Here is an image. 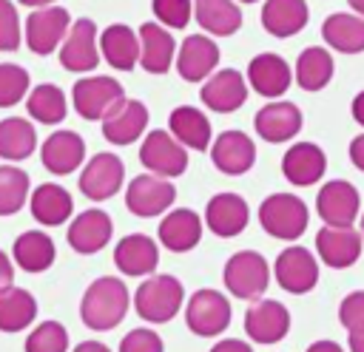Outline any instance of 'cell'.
<instances>
[{
  "label": "cell",
  "mask_w": 364,
  "mask_h": 352,
  "mask_svg": "<svg viewBox=\"0 0 364 352\" xmlns=\"http://www.w3.org/2000/svg\"><path fill=\"white\" fill-rule=\"evenodd\" d=\"M37 150V128L23 116L0 119V159L23 162Z\"/></svg>",
  "instance_id": "38"
},
{
  "label": "cell",
  "mask_w": 364,
  "mask_h": 352,
  "mask_svg": "<svg viewBox=\"0 0 364 352\" xmlns=\"http://www.w3.org/2000/svg\"><path fill=\"white\" fill-rule=\"evenodd\" d=\"M327 170V156L316 142H296L282 156V173L290 185L307 187L316 185Z\"/></svg>",
  "instance_id": "26"
},
{
  "label": "cell",
  "mask_w": 364,
  "mask_h": 352,
  "mask_svg": "<svg viewBox=\"0 0 364 352\" xmlns=\"http://www.w3.org/2000/svg\"><path fill=\"white\" fill-rule=\"evenodd\" d=\"M347 3H350V9H353L355 14H361V17H364V0H347Z\"/></svg>",
  "instance_id": "55"
},
{
  "label": "cell",
  "mask_w": 364,
  "mask_h": 352,
  "mask_svg": "<svg viewBox=\"0 0 364 352\" xmlns=\"http://www.w3.org/2000/svg\"><path fill=\"white\" fill-rule=\"evenodd\" d=\"M210 162L228 176H242L256 165V145L245 131H222L210 145Z\"/></svg>",
  "instance_id": "19"
},
{
  "label": "cell",
  "mask_w": 364,
  "mask_h": 352,
  "mask_svg": "<svg viewBox=\"0 0 364 352\" xmlns=\"http://www.w3.org/2000/svg\"><path fill=\"white\" fill-rule=\"evenodd\" d=\"M310 221L307 204L293 193H270L259 204V224L279 241H296L304 236Z\"/></svg>",
  "instance_id": "3"
},
{
  "label": "cell",
  "mask_w": 364,
  "mask_h": 352,
  "mask_svg": "<svg viewBox=\"0 0 364 352\" xmlns=\"http://www.w3.org/2000/svg\"><path fill=\"white\" fill-rule=\"evenodd\" d=\"M176 74L185 82H205L219 65V45L210 34H191L176 51Z\"/></svg>",
  "instance_id": "16"
},
{
  "label": "cell",
  "mask_w": 364,
  "mask_h": 352,
  "mask_svg": "<svg viewBox=\"0 0 364 352\" xmlns=\"http://www.w3.org/2000/svg\"><path fill=\"white\" fill-rule=\"evenodd\" d=\"M17 3H23V6H31V9H43V6H54L57 0H17Z\"/></svg>",
  "instance_id": "54"
},
{
  "label": "cell",
  "mask_w": 364,
  "mask_h": 352,
  "mask_svg": "<svg viewBox=\"0 0 364 352\" xmlns=\"http://www.w3.org/2000/svg\"><path fill=\"white\" fill-rule=\"evenodd\" d=\"M11 284H14V264H11L9 253L0 250V290H6Z\"/></svg>",
  "instance_id": "48"
},
{
  "label": "cell",
  "mask_w": 364,
  "mask_h": 352,
  "mask_svg": "<svg viewBox=\"0 0 364 352\" xmlns=\"http://www.w3.org/2000/svg\"><path fill=\"white\" fill-rule=\"evenodd\" d=\"M23 40L20 14L11 0H0V51H17Z\"/></svg>",
  "instance_id": "44"
},
{
  "label": "cell",
  "mask_w": 364,
  "mask_h": 352,
  "mask_svg": "<svg viewBox=\"0 0 364 352\" xmlns=\"http://www.w3.org/2000/svg\"><path fill=\"white\" fill-rule=\"evenodd\" d=\"M151 9L165 28H185L193 17V0H151Z\"/></svg>",
  "instance_id": "43"
},
{
  "label": "cell",
  "mask_w": 364,
  "mask_h": 352,
  "mask_svg": "<svg viewBox=\"0 0 364 352\" xmlns=\"http://www.w3.org/2000/svg\"><path fill=\"white\" fill-rule=\"evenodd\" d=\"M347 346L350 352H364V326H355L347 332Z\"/></svg>",
  "instance_id": "50"
},
{
  "label": "cell",
  "mask_w": 364,
  "mask_h": 352,
  "mask_svg": "<svg viewBox=\"0 0 364 352\" xmlns=\"http://www.w3.org/2000/svg\"><path fill=\"white\" fill-rule=\"evenodd\" d=\"M185 304V290L176 275L154 273L134 292V309L148 324H168Z\"/></svg>",
  "instance_id": "2"
},
{
  "label": "cell",
  "mask_w": 364,
  "mask_h": 352,
  "mask_svg": "<svg viewBox=\"0 0 364 352\" xmlns=\"http://www.w3.org/2000/svg\"><path fill=\"white\" fill-rule=\"evenodd\" d=\"M82 159H85V142L77 131H54L40 148V162L54 176L74 173L82 165Z\"/></svg>",
  "instance_id": "25"
},
{
  "label": "cell",
  "mask_w": 364,
  "mask_h": 352,
  "mask_svg": "<svg viewBox=\"0 0 364 352\" xmlns=\"http://www.w3.org/2000/svg\"><path fill=\"white\" fill-rule=\"evenodd\" d=\"M37 298L23 287L0 290V332H23L34 324Z\"/></svg>",
  "instance_id": "37"
},
{
  "label": "cell",
  "mask_w": 364,
  "mask_h": 352,
  "mask_svg": "<svg viewBox=\"0 0 364 352\" xmlns=\"http://www.w3.org/2000/svg\"><path fill=\"white\" fill-rule=\"evenodd\" d=\"M125 179V165L117 153L102 150L97 156H91L85 162V167L80 170V193L91 202H108L119 193Z\"/></svg>",
  "instance_id": "12"
},
{
  "label": "cell",
  "mask_w": 364,
  "mask_h": 352,
  "mask_svg": "<svg viewBox=\"0 0 364 352\" xmlns=\"http://www.w3.org/2000/svg\"><path fill=\"white\" fill-rule=\"evenodd\" d=\"M26 352H68V329L60 321L37 324L23 343Z\"/></svg>",
  "instance_id": "41"
},
{
  "label": "cell",
  "mask_w": 364,
  "mask_h": 352,
  "mask_svg": "<svg viewBox=\"0 0 364 352\" xmlns=\"http://www.w3.org/2000/svg\"><path fill=\"white\" fill-rule=\"evenodd\" d=\"M31 196V182L26 170L14 167L11 162L0 165V216H14Z\"/></svg>",
  "instance_id": "40"
},
{
  "label": "cell",
  "mask_w": 364,
  "mask_h": 352,
  "mask_svg": "<svg viewBox=\"0 0 364 352\" xmlns=\"http://www.w3.org/2000/svg\"><path fill=\"white\" fill-rule=\"evenodd\" d=\"M68 28H71V14L63 6H43V9H31V14L26 17L23 37L28 51L48 57L63 45Z\"/></svg>",
  "instance_id": "7"
},
{
  "label": "cell",
  "mask_w": 364,
  "mask_h": 352,
  "mask_svg": "<svg viewBox=\"0 0 364 352\" xmlns=\"http://www.w3.org/2000/svg\"><path fill=\"white\" fill-rule=\"evenodd\" d=\"M31 91L28 71L17 62H0V108H11L23 102Z\"/></svg>",
  "instance_id": "42"
},
{
  "label": "cell",
  "mask_w": 364,
  "mask_h": 352,
  "mask_svg": "<svg viewBox=\"0 0 364 352\" xmlns=\"http://www.w3.org/2000/svg\"><path fill=\"white\" fill-rule=\"evenodd\" d=\"M338 321L347 332L355 326H364V290L344 295V301L338 304Z\"/></svg>",
  "instance_id": "46"
},
{
  "label": "cell",
  "mask_w": 364,
  "mask_h": 352,
  "mask_svg": "<svg viewBox=\"0 0 364 352\" xmlns=\"http://www.w3.org/2000/svg\"><path fill=\"white\" fill-rule=\"evenodd\" d=\"M222 281L230 295H236L242 301H256L264 295V290L270 284V264L256 250H239L228 258V264L222 270Z\"/></svg>",
  "instance_id": "4"
},
{
  "label": "cell",
  "mask_w": 364,
  "mask_h": 352,
  "mask_svg": "<svg viewBox=\"0 0 364 352\" xmlns=\"http://www.w3.org/2000/svg\"><path fill=\"white\" fill-rule=\"evenodd\" d=\"M202 224L205 219H199L191 207H173L162 216L156 236L171 253H188L202 241Z\"/></svg>",
  "instance_id": "27"
},
{
  "label": "cell",
  "mask_w": 364,
  "mask_h": 352,
  "mask_svg": "<svg viewBox=\"0 0 364 352\" xmlns=\"http://www.w3.org/2000/svg\"><path fill=\"white\" fill-rule=\"evenodd\" d=\"M100 54L117 71H134L139 65V34L125 23H111L100 34Z\"/></svg>",
  "instance_id": "29"
},
{
  "label": "cell",
  "mask_w": 364,
  "mask_h": 352,
  "mask_svg": "<svg viewBox=\"0 0 364 352\" xmlns=\"http://www.w3.org/2000/svg\"><path fill=\"white\" fill-rule=\"evenodd\" d=\"M321 37L333 51L361 54L364 51V17L350 11H336L321 23Z\"/></svg>",
  "instance_id": "33"
},
{
  "label": "cell",
  "mask_w": 364,
  "mask_h": 352,
  "mask_svg": "<svg viewBox=\"0 0 364 352\" xmlns=\"http://www.w3.org/2000/svg\"><path fill=\"white\" fill-rule=\"evenodd\" d=\"M307 352H344V349H341L336 341H324V338H321V341H313V343L307 346Z\"/></svg>",
  "instance_id": "52"
},
{
  "label": "cell",
  "mask_w": 364,
  "mask_h": 352,
  "mask_svg": "<svg viewBox=\"0 0 364 352\" xmlns=\"http://www.w3.org/2000/svg\"><path fill=\"white\" fill-rule=\"evenodd\" d=\"M247 85L267 99H279L293 85V71L284 62V57L262 51L247 62Z\"/></svg>",
  "instance_id": "23"
},
{
  "label": "cell",
  "mask_w": 364,
  "mask_h": 352,
  "mask_svg": "<svg viewBox=\"0 0 364 352\" xmlns=\"http://www.w3.org/2000/svg\"><path fill=\"white\" fill-rule=\"evenodd\" d=\"M310 20L307 0H264L262 6V28L270 37H293Z\"/></svg>",
  "instance_id": "30"
},
{
  "label": "cell",
  "mask_w": 364,
  "mask_h": 352,
  "mask_svg": "<svg viewBox=\"0 0 364 352\" xmlns=\"http://www.w3.org/2000/svg\"><path fill=\"white\" fill-rule=\"evenodd\" d=\"M100 31L91 17H80L71 23L63 45H60V65L74 74L94 71L100 65Z\"/></svg>",
  "instance_id": "10"
},
{
  "label": "cell",
  "mask_w": 364,
  "mask_h": 352,
  "mask_svg": "<svg viewBox=\"0 0 364 352\" xmlns=\"http://www.w3.org/2000/svg\"><path fill=\"white\" fill-rule=\"evenodd\" d=\"M350 114H353V119L364 128V91H358L355 97H353V105H350Z\"/></svg>",
  "instance_id": "51"
},
{
  "label": "cell",
  "mask_w": 364,
  "mask_h": 352,
  "mask_svg": "<svg viewBox=\"0 0 364 352\" xmlns=\"http://www.w3.org/2000/svg\"><path fill=\"white\" fill-rule=\"evenodd\" d=\"M176 199V187L171 179L156 173H139L125 187V207L139 219L165 216Z\"/></svg>",
  "instance_id": "9"
},
{
  "label": "cell",
  "mask_w": 364,
  "mask_h": 352,
  "mask_svg": "<svg viewBox=\"0 0 364 352\" xmlns=\"http://www.w3.org/2000/svg\"><path fill=\"white\" fill-rule=\"evenodd\" d=\"M26 111L40 125H60L65 119V114H68V102H65V94L60 91V85L40 82V85H34L28 91Z\"/></svg>",
  "instance_id": "39"
},
{
  "label": "cell",
  "mask_w": 364,
  "mask_h": 352,
  "mask_svg": "<svg viewBox=\"0 0 364 352\" xmlns=\"http://www.w3.org/2000/svg\"><path fill=\"white\" fill-rule=\"evenodd\" d=\"M347 153H350V162L364 173V133H358V136H353V142H350V148H347Z\"/></svg>",
  "instance_id": "49"
},
{
  "label": "cell",
  "mask_w": 364,
  "mask_h": 352,
  "mask_svg": "<svg viewBox=\"0 0 364 352\" xmlns=\"http://www.w3.org/2000/svg\"><path fill=\"white\" fill-rule=\"evenodd\" d=\"M230 301L219 290H196L185 301V324L199 338H216L230 326Z\"/></svg>",
  "instance_id": "5"
},
{
  "label": "cell",
  "mask_w": 364,
  "mask_h": 352,
  "mask_svg": "<svg viewBox=\"0 0 364 352\" xmlns=\"http://www.w3.org/2000/svg\"><path fill=\"white\" fill-rule=\"evenodd\" d=\"M210 352H253V349H250V343H245L239 338H222L210 346Z\"/></svg>",
  "instance_id": "47"
},
{
  "label": "cell",
  "mask_w": 364,
  "mask_h": 352,
  "mask_svg": "<svg viewBox=\"0 0 364 352\" xmlns=\"http://www.w3.org/2000/svg\"><path fill=\"white\" fill-rule=\"evenodd\" d=\"M168 131L188 148V150H208L213 145V131H210V119L205 116V111L193 108V105H176L168 116Z\"/></svg>",
  "instance_id": "31"
},
{
  "label": "cell",
  "mask_w": 364,
  "mask_h": 352,
  "mask_svg": "<svg viewBox=\"0 0 364 352\" xmlns=\"http://www.w3.org/2000/svg\"><path fill=\"white\" fill-rule=\"evenodd\" d=\"M236 3H259V0H236Z\"/></svg>",
  "instance_id": "57"
},
{
  "label": "cell",
  "mask_w": 364,
  "mask_h": 352,
  "mask_svg": "<svg viewBox=\"0 0 364 352\" xmlns=\"http://www.w3.org/2000/svg\"><path fill=\"white\" fill-rule=\"evenodd\" d=\"M193 17L199 28L210 37H230L242 26V11L236 0H193Z\"/></svg>",
  "instance_id": "34"
},
{
  "label": "cell",
  "mask_w": 364,
  "mask_h": 352,
  "mask_svg": "<svg viewBox=\"0 0 364 352\" xmlns=\"http://www.w3.org/2000/svg\"><path fill=\"white\" fill-rule=\"evenodd\" d=\"M148 108L139 99H119L102 119V136L111 145H131L148 131Z\"/></svg>",
  "instance_id": "20"
},
{
  "label": "cell",
  "mask_w": 364,
  "mask_h": 352,
  "mask_svg": "<svg viewBox=\"0 0 364 352\" xmlns=\"http://www.w3.org/2000/svg\"><path fill=\"white\" fill-rule=\"evenodd\" d=\"M316 213L324 224L333 227H353L361 213V196L347 179H330L321 185L316 196Z\"/></svg>",
  "instance_id": "13"
},
{
  "label": "cell",
  "mask_w": 364,
  "mask_h": 352,
  "mask_svg": "<svg viewBox=\"0 0 364 352\" xmlns=\"http://www.w3.org/2000/svg\"><path fill=\"white\" fill-rule=\"evenodd\" d=\"M114 264L122 275H154L159 264V247L148 233H128L114 247Z\"/></svg>",
  "instance_id": "22"
},
{
  "label": "cell",
  "mask_w": 364,
  "mask_h": 352,
  "mask_svg": "<svg viewBox=\"0 0 364 352\" xmlns=\"http://www.w3.org/2000/svg\"><path fill=\"white\" fill-rule=\"evenodd\" d=\"M250 207L239 193H216L205 204V224L219 238H233L247 227Z\"/></svg>",
  "instance_id": "24"
},
{
  "label": "cell",
  "mask_w": 364,
  "mask_h": 352,
  "mask_svg": "<svg viewBox=\"0 0 364 352\" xmlns=\"http://www.w3.org/2000/svg\"><path fill=\"white\" fill-rule=\"evenodd\" d=\"M139 162L148 173L176 179L188 170V148L171 131H148L139 142Z\"/></svg>",
  "instance_id": "6"
},
{
  "label": "cell",
  "mask_w": 364,
  "mask_h": 352,
  "mask_svg": "<svg viewBox=\"0 0 364 352\" xmlns=\"http://www.w3.org/2000/svg\"><path fill=\"white\" fill-rule=\"evenodd\" d=\"M71 352H111L105 343H100V341H80Z\"/></svg>",
  "instance_id": "53"
},
{
  "label": "cell",
  "mask_w": 364,
  "mask_h": 352,
  "mask_svg": "<svg viewBox=\"0 0 364 352\" xmlns=\"http://www.w3.org/2000/svg\"><path fill=\"white\" fill-rule=\"evenodd\" d=\"M361 236H364V213H361Z\"/></svg>",
  "instance_id": "56"
},
{
  "label": "cell",
  "mask_w": 364,
  "mask_h": 352,
  "mask_svg": "<svg viewBox=\"0 0 364 352\" xmlns=\"http://www.w3.org/2000/svg\"><path fill=\"white\" fill-rule=\"evenodd\" d=\"M253 128L270 145L287 142L301 131V111H299V105H293L287 99H273L256 111Z\"/></svg>",
  "instance_id": "21"
},
{
  "label": "cell",
  "mask_w": 364,
  "mask_h": 352,
  "mask_svg": "<svg viewBox=\"0 0 364 352\" xmlns=\"http://www.w3.org/2000/svg\"><path fill=\"white\" fill-rule=\"evenodd\" d=\"M139 65L148 74H165L171 62H176V40L171 28L162 23H142L139 26Z\"/></svg>",
  "instance_id": "28"
},
{
  "label": "cell",
  "mask_w": 364,
  "mask_h": 352,
  "mask_svg": "<svg viewBox=\"0 0 364 352\" xmlns=\"http://www.w3.org/2000/svg\"><path fill=\"white\" fill-rule=\"evenodd\" d=\"M122 85L114 77H102V74H91L74 82L71 88V105L74 111L88 119V122H102L108 116V111L122 99Z\"/></svg>",
  "instance_id": "8"
},
{
  "label": "cell",
  "mask_w": 364,
  "mask_h": 352,
  "mask_svg": "<svg viewBox=\"0 0 364 352\" xmlns=\"http://www.w3.org/2000/svg\"><path fill=\"white\" fill-rule=\"evenodd\" d=\"M14 264H20L26 273H46L54 264V241L48 233L43 230H26L17 236L14 247H11Z\"/></svg>",
  "instance_id": "36"
},
{
  "label": "cell",
  "mask_w": 364,
  "mask_h": 352,
  "mask_svg": "<svg viewBox=\"0 0 364 352\" xmlns=\"http://www.w3.org/2000/svg\"><path fill=\"white\" fill-rule=\"evenodd\" d=\"M333 71H336L333 54L327 48H321V45H310V48H304L299 54L296 68H293V79L299 82L301 91L313 94V91L327 88V82L333 79Z\"/></svg>",
  "instance_id": "35"
},
{
  "label": "cell",
  "mask_w": 364,
  "mask_h": 352,
  "mask_svg": "<svg viewBox=\"0 0 364 352\" xmlns=\"http://www.w3.org/2000/svg\"><path fill=\"white\" fill-rule=\"evenodd\" d=\"M290 329V312L284 304L273 298H256L250 301L245 312V332L253 343H279Z\"/></svg>",
  "instance_id": "14"
},
{
  "label": "cell",
  "mask_w": 364,
  "mask_h": 352,
  "mask_svg": "<svg viewBox=\"0 0 364 352\" xmlns=\"http://www.w3.org/2000/svg\"><path fill=\"white\" fill-rule=\"evenodd\" d=\"M247 88V77H242L236 68H219L202 82L199 99L216 114H233L245 105Z\"/></svg>",
  "instance_id": "17"
},
{
  "label": "cell",
  "mask_w": 364,
  "mask_h": 352,
  "mask_svg": "<svg viewBox=\"0 0 364 352\" xmlns=\"http://www.w3.org/2000/svg\"><path fill=\"white\" fill-rule=\"evenodd\" d=\"M119 352H165V343H162L159 332H154L148 326H136V329L125 332V338L119 341Z\"/></svg>",
  "instance_id": "45"
},
{
  "label": "cell",
  "mask_w": 364,
  "mask_h": 352,
  "mask_svg": "<svg viewBox=\"0 0 364 352\" xmlns=\"http://www.w3.org/2000/svg\"><path fill=\"white\" fill-rule=\"evenodd\" d=\"M364 247V236L361 230L353 227H333L324 224L316 233V253L321 258V264H327L330 270H347L358 261Z\"/></svg>",
  "instance_id": "15"
},
{
  "label": "cell",
  "mask_w": 364,
  "mask_h": 352,
  "mask_svg": "<svg viewBox=\"0 0 364 352\" xmlns=\"http://www.w3.org/2000/svg\"><path fill=\"white\" fill-rule=\"evenodd\" d=\"M273 278L284 292L304 295L318 284V261L307 247L290 244L276 255Z\"/></svg>",
  "instance_id": "11"
},
{
  "label": "cell",
  "mask_w": 364,
  "mask_h": 352,
  "mask_svg": "<svg viewBox=\"0 0 364 352\" xmlns=\"http://www.w3.org/2000/svg\"><path fill=\"white\" fill-rule=\"evenodd\" d=\"M131 307V295L122 278L117 275H100L94 278L80 301V318L94 332H108L122 324L125 312Z\"/></svg>",
  "instance_id": "1"
},
{
  "label": "cell",
  "mask_w": 364,
  "mask_h": 352,
  "mask_svg": "<svg viewBox=\"0 0 364 352\" xmlns=\"http://www.w3.org/2000/svg\"><path fill=\"white\" fill-rule=\"evenodd\" d=\"M111 236H114V221H111V216H108L105 210H100V207L82 210L80 216H74L71 224H68V233H65L71 250L80 253V255H94V253H100V250L111 241Z\"/></svg>",
  "instance_id": "18"
},
{
  "label": "cell",
  "mask_w": 364,
  "mask_h": 352,
  "mask_svg": "<svg viewBox=\"0 0 364 352\" xmlns=\"http://www.w3.org/2000/svg\"><path fill=\"white\" fill-rule=\"evenodd\" d=\"M28 207H31V216L46 224V227H57V224H65L74 213V199L68 196L65 187H60L57 182H43L34 187V193L28 196Z\"/></svg>",
  "instance_id": "32"
}]
</instances>
